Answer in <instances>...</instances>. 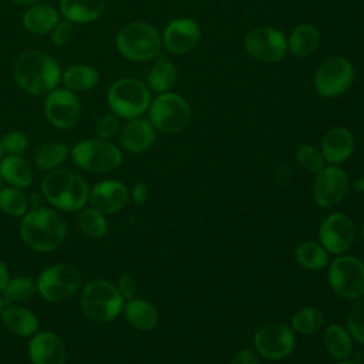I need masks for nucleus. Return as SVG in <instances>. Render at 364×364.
<instances>
[{
  "label": "nucleus",
  "mask_w": 364,
  "mask_h": 364,
  "mask_svg": "<svg viewBox=\"0 0 364 364\" xmlns=\"http://www.w3.org/2000/svg\"><path fill=\"white\" fill-rule=\"evenodd\" d=\"M100 81V73L95 67L88 64H74L61 74V82L70 91L78 94L85 92L97 87Z\"/></svg>",
  "instance_id": "nucleus-26"
},
{
  "label": "nucleus",
  "mask_w": 364,
  "mask_h": 364,
  "mask_svg": "<svg viewBox=\"0 0 364 364\" xmlns=\"http://www.w3.org/2000/svg\"><path fill=\"white\" fill-rule=\"evenodd\" d=\"M245 50L257 61L276 63L287 53V38L273 27H256L247 31L243 40Z\"/></svg>",
  "instance_id": "nucleus-12"
},
{
  "label": "nucleus",
  "mask_w": 364,
  "mask_h": 364,
  "mask_svg": "<svg viewBox=\"0 0 364 364\" xmlns=\"http://www.w3.org/2000/svg\"><path fill=\"white\" fill-rule=\"evenodd\" d=\"M117 289L119 291V294L122 296L124 301L125 300H131L134 299L135 296V291H136V283L134 280V277L128 273H124L119 276L118 279V284H117Z\"/></svg>",
  "instance_id": "nucleus-42"
},
{
  "label": "nucleus",
  "mask_w": 364,
  "mask_h": 364,
  "mask_svg": "<svg viewBox=\"0 0 364 364\" xmlns=\"http://www.w3.org/2000/svg\"><path fill=\"white\" fill-rule=\"evenodd\" d=\"M67 223L64 218L50 208H31L20 222L23 242L36 252H51L65 239Z\"/></svg>",
  "instance_id": "nucleus-2"
},
{
  "label": "nucleus",
  "mask_w": 364,
  "mask_h": 364,
  "mask_svg": "<svg viewBox=\"0 0 364 364\" xmlns=\"http://www.w3.org/2000/svg\"><path fill=\"white\" fill-rule=\"evenodd\" d=\"M71 148L64 142H47L34 154V165L43 171H54L68 158Z\"/></svg>",
  "instance_id": "nucleus-30"
},
{
  "label": "nucleus",
  "mask_w": 364,
  "mask_h": 364,
  "mask_svg": "<svg viewBox=\"0 0 364 364\" xmlns=\"http://www.w3.org/2000/svg\"><path fill=\"white\" fill-rule=\"evenodd\" d=\"M73 34H74V26L71 21L68 20H60L54 28L50 31V36H51V43L57 47H63L65 46L71 38H73Z\"/></svg>",
  "instance_id": "nucleus-41"
},
{
  "label": "nucleus",
  "mask_w": 364,
  "mask_h": 364,
  "mask_svg": "<svg viewBox=\"0 0 364 364\" xmlns=\"http://www.w3.org/2000/svg\"><path fill=\"white\" fill-rule=\"evenodd\" d=\"M0 176L9 185L24 189L33 182V169L21 155H6L0 161Z\"/></svg>",
  "instance_id": "nucleus-25"
},
{
  "label": "nucleus",
  "mask_w": 364,
  "mask_h": 364,
  "mask_svg": "<svg viewBox=\"0 0 364 364\" xmlns=\"http://www.w3.org/2000/svg\"><path fill=\"white\" fill-rule=\"evenodd\" d=\"M77 223L80 230L85 236H90L94 239L102 237L108 229L105 215L95 210L94 208H82L81 212L78 213Z\"/></svg>",
  "instance_id": "nucleus-36"
},
{
  "label": "nucleus",
  "mask_w": 364,
  "mask_h": 364,
  "mask_svg": "<svg viewBox=\"0 0 364 364\" xmlns=\"http://www.w3.org/2000/svg\"><path fill=\"white\" fill-rule=\"evenodd\" d=\"M3 309H4V301H3V297H1V294H0V317H1Z\"/></svg>",
  "instance_id": "nucleus-48"
},
{
  "label": "nucleus",
  "mask_w": 364,
  "mask_h": 364,
  "mask_svg": "<svg viewBox=\"0 0 364 364\" xmlns=\"http://www.w3.org/2000/svg\"><path fill=\"white\" fill-rule=\"evenodd\" d=\"M296 159L300 166L310 172H318L324 168V158L321 155V151L309 144H300L297 146Z\"/></svg>",
  "instance_id": "nucleus-37"
},
{
  "label": "nucleus",
  "mask_w": 364,
  "mask_h": 364,
  "mask_svg": "<svg viewBox=\"0 0 364 364\" xmlns=\"http://www.w3.org/2000/svg\"><path fill=\"white\" fill-rule=\"evenodd\" d=\"M1 183H3V179H1V176H0V189H1Z\"/></svg>",
  "instance_id": "nucleus-51"
},
{
  "label": "nucleus",
  "mask_w": 364,
  "mask_h": 364,
  "mask_svg": "<svg viewBox=\"0 0 364 364\" xmlns=\"http://www.w3.org/2000/svg\"><path fill=\"white\" fill-rule=\"evenodd\" d=\"M60 21L58 11L44 3H34L26 9L23 13L24 28L36 36H43L50 33L54 26Z\"/></svg>",
  "instance_id": "nucleus-23"
},
{
  "label": "nucleus",
  "mask_w": 364,
  "mask_h": 364,
  "mask_svg": "<svg viewBox=\"0 0 364 364\" xmlns=\"http://www.w3.org/2000/svg\"><path fill=\"white\" fill-rule=\"evenodd\" d=\"M80 303L82 313L97 323L114 320L124 309V299L117 286L104 279L88 282L81 291Z\"/></svg>",
  "instance_id": "nucleus-6"
},
{
  "label": "nucleus",
  "mask_w": 364,
  "mask_h": 364,
  "mask_svg": "<svg viewBox=\"0 0 364 364\" xmlns=\"http://www.w3.org/2000/svg\"><path fill=\"white\" fill-rule=\"evenodd\" d=\"M107 0H60V11L68 21L85 24L101 17Z\"/></svg>",
  "instance_id": "nucleus-24"
},
{
  "label": "nucleus",
  "mask_w": 364,
  "mask_h": 364,
  "mask_svg": "<svg viewBox=\"0 0 364 364\" xmlns=\"http://www.w3.org/2000/svg\"><path fill=\"white\" fill-rule=\"evenodd\" d=\"M363 239H364V226H363Z\"/></svg>",
  "instance_id": "nucleus-52"
},
{
  "label": "nucleus",
  "mask_w": 364,
  "mask_h": 364,
  "mask_svg": "<svg viewBox=\"0 0 364 364\" xmlns=\"http://www.w3.org/2000/svg\"><path fill=\"white\" fill-rule=\"evenodd\" d=\"M327 353L336 360H346L353 350V340L348 330L341 324H330L323 334Z\"/></svg>",
  "instance_id": "nucleus-29"
},
{
  "label": "nucleus",
  "mask_w": 364,
  "mask_h": 364,
  "mask_svg": "<svg viewBox=\"0 0 364 364\" xmlns=\"http://www.w3.org/2000/svg\"><path fill=\"white\" fill-rule=\"evenodd\" d=\"M3 154L21 155L28 146V136L21 131H10L0 139Z\"/></svg>",
  "instance_id": "nucleus-39"
},
{
  "label": "nucleus",
  "mask_w": 364,
  "mask_h": 364,
  "mask_svg": "<svg viewBox=\"0 0 364 364\" xmlns=\"http://www.w3.org/2000/svg\"><path fill=\"white\" fill-rule=\"evenodd\" d=\"M178 78V71L176 67L165 60V58H159L149 70L148 73V87L155 91V92H166L169 91L173 84L176 82Z\"/></svg>",
  "instance_id": "nucleus-31"
},
{
  "label": "nucleus",
  "mask_w": 364,
  "mask_h": 364,
  "mask_svg": "<svg viewBox=\"0 0 364 364\" xmlns=\"http://www.w3.org/2000/svg\"><path fill=\"white\" fill-rule=\"evenodd\" d=\"M44 114L48 122L58 129H71L81 117V102L68 88H54L46 95Z\"/></svg>",
  "instance_id": "nucleus-14"
},
{
  "label": "nucleus",
  "mask_w": 364,
  "mask_h": 364,
  "mask_svg": "<svg viewBox=\"0 0 364 364\" xmlns=\"http://www.w3.org/2000/svg\"><path fill=\"white\" fill-rule=\"evenodd\" d=\"M10 280V274H9V270H7V266L6 263L0 259V293L4 290V287L7 286Z\"/></svg>",
  "instance_id": "nucleus-45"
},
{
  "label": "nucleus",
  "mask_w": 364,
  "mask_h": 364,
  "mask_svg": "<svg viewBox=\"0 0 364 364\" xmlns=\"http://www.w3.org/2000/svg\"><path fill=\"white\" fill-rule=\"evenodd\" d=\"M354 80V67L344 57H330L323 61L314 75L316 91L324 98H334L346 92Z\"/></svg>",
  "instance_id": "nucleus-11"
},
{
  "label": "nucleus",
  "mask_w": 364,
  "mask_h": 364,
  "mask_svg": "<svg viewBox=\"0 0 364 364\" xmlns=\"http://www.w3.org/2000/svg\"><path fill=\"white\" fill-rule=\"evenodd\" d=\"M43 196L60 210L75 212L81 210L88 202L90 188L85 179L64 168L50 171L41 181Z\"/></svg>",
  "instance_id": "nucleus-3"
},
{
  "label": "nucleus",
  "mask_w": 364,
  "mask_h": 364,
  "mask_svg": "<svg viewBox=\"0 0 364 364\" xmlns=\"http://www.w3.org/2000/svg\"><path fill=\"white\" fill-rule=\"evenodd\" d=\"M320 43V33L316 26L303 23L299 24L287 40V51L296 57L310 55Z\"/></svg>",
  "instance_id": "nucleus-28"
},
{
  "label": "nucleus",
  "mask_w": 364,
  "mask_h": 364,
  "mask_svg": "<svg viewBox=\"0 0 364 364\" xmlns=\"http://www.w3.org/2000/svg\"><path fill=\"white\" fill-rule=\"evenodd\" d=\"M253 343L262 357L267 360H283L293 351L296 338L290 326L284 323H270L256 331Z\"/></svg>",
  "instance_id": "nucleus-13"
},
{
  "label": "nucleus",
  "mask_w": 364,
  "mask_h": 364,
  "mask_svg": "<svg viewBox=\"0 0 364 364\" xmlns=\"http://www.w3.org/2000/svg\"><path fill=\"white\" fill-rule=\"evenodd\" d=\"M348 189V176L341 168L324 166L313 182V199L320 208H333L346 198Z\"/></svg>",
  "instance_id": "nucleus-15"
},
{
  "label": "nucleus",
  "mask_w": 364,
  "mask_h": 364,
  "mask_svg": "<svg viewBox=\"0 0 364 364\" xmlns=\"http://www.w3.org/2000/svg\"><path fill=\"white\" fill-rule=\"evenodd\" d=\"M125 317L129 324L138 330L149 331L158 323V311L152 303L145 299H131L127 300L124 306Z\"/></svg>",
  "instance_id": "nucleus-27"
},
{
  "label": "nucleus",
  "mask_w": 364,
  "mask_h": 364,
  "mask_svg": "<svg viewBox=\"0 0 364 364\" xmlns=\"http://www.w3.org/2000/svg\"><path fill=\"white\" fill-rule=\"evenodd\" d=\"M149 121L155 129L165 134L182 132L191 122L188 101L175 92H161L148 108Z\"/></svg>",
  "instance_id": "nucleus-8"
},
{
  "label": "nucleus",
  "mask_w": 364,
  "mask_h": 364,
  "mask_svg": "<svg viewBox=\"0 0 364 364\" xmlns=\"http://www.w3.org/2000/svg\"><path fill=\"white\" fill-rule=\"evenodd\" d=\"M28 358L33 364H65L64 341L53 331H38L30 338Z\"/></svg>",
  "instance_id": "nucleus-19"
},
{
  "label": "nucleus",
  "mask_w": 364,
  "mask_h": 364,
  "mask_svg": "<svg viewBox=\"0 0 364 364\" xmlns=\"http://www.w3.org/2000/svg\"><path fill=\"white\" fill-rule=\"evenodd\" d=\"M119 119L121 118L114 112H108L104 117H101L95 125L97 136L101 139L112 138L119 131V127H121Z\"/></svg>",
  "instance_id": "nucleus-40"
},
{
  "label": "nucleus",
  "mask_w": 364,
  "mask_h": 364,
  "mask_svg": "<svg viewBox=\"0 0 364 364\" xmlns=\"http://www.w3.org/2000/svg\"><path fill=\"white\" fill-rule=\"evenodd\" d=\"M320 245L334 255H343L354 240V225L344 213H331L320 225Z\"/></svg>",
  "instance_id": "nucleus-16"
},
{
  "label": "nucleus",
  "mask_w": 364,
  "mask_h": 364,
  "mask_svg": "<svg viewBox=\"0 0 364 364\" xmlns=\"http://www.w3.org/2000/svg\"><path fill=\"white\" fill-rule=\"evenodd\" d=\"M11 1L18 4V6H27V7L34 4V3H38V0H11Z\"/></svg>",
  "instance_id": "nucleus-47"
},
{
  "label": "nucleus",
  "mask_w": 364,
  "mask_h": 364,
  "mask_svg": "<svg viewBox=\"0 0 364 364\" xmlns=\"http://www.w3.org/2000/svg\"><path fill=\"white\" fill-rule=\"evenodd\" d=\"M30 202L23 189L16 186H4L0 189V210L9 216H24L28 210Z\"/></svg>",
  "instance_id": "nucleus-33"
},
{
  "label": "nucleus",
  "mask_w": 364,
  "mask_h": 364,
  "mask_svg": "<svg viewBox=\"0 0 364 364\" xmlns=\"http://www.w3.org/2000/svg\"><path fill=\"white\" fill-rule=\"evenodd\" d=\"M161 36L158 30L146 21H131L119 28L115 46L119 54L135 63L155 58L161 50Z\"/></svg>",
  "instance_id": "nucleus-4"
},
{
  "label": "nucleus",
  "mask_w": 364,
  "mask_h": 364,
  "mask_svg": "<svg viewBox=\"0 0 364 364\" xmlns=\"http://www.w3.org/2000/svg\"><path fill=\"white\" fill-rule=\"evenodd\" d=\"M1 158H3V149H1V145H0V161H1Z\"/></svg>",
  "instance_id": "nucleus-50"
},
{
  "label": "nucleus",
  "mask_w": 364,
  "mask_h": 364,
  "mask_svg": "<svg viewBox=\"0 0 364 364\" xmlns=\"http://www.w3.org/2000/svg\"><path fill=\"white\" fill-rule=\"evenodd\" d=\"M229 364H259V358L252 350H240L232 357Z\"/></svg>",
  "instance_id": "nucleus-43"
},
{
  "label": "nucleus",
  "mask_w": 364,
  "mask_h": 364,
  "mask_svg": "<svg viewBox=\"0 0 364 364\" xmlns=\"http://www.w3.org/2000/svg\"><path fill=\"white\" fill-rule=\"evenodd\" d=\"M73 162L91 173H107L122 162V154L108 139L90 138L77 142L70 151Z\"/></svg>",
  "instance_id": "nucleus-7"
},
{
  "label": "nucleus",
  "mask_w": 364,
  "mask_h": 364,
  "mask_svg": "<svg viewBox=\"0 0 364 364\" xmlns=\"http://www.w3.org/2000/svg\"><path fill=\"white\" fill-rule=\"evenodd\" d=\"M36 291V284L28 276H16L9 280L4 290L0 293L4 304H13L28 300Z\"/></svg>",
  "instance_id": "nucleus-34"
},
{
  "label": "nucleus",
  "mask_w": 364,
  "mask_h": 364,
  "mask_svg": "<svg viewBox=\"0 0 364 364\" xmlns=\"http://www.w3.org/2000/svg\"><path fill=\"white\" fill-rule=\"evenodd\" d=\"M155 141V128L149 119L132 118L121 128L119 142L122 148L132 154H139L151 148Z\"/></svg>",
  "instance_id": "nucleus-20"
},
{
  "label": "nucleus",
  "mask_w": 364,
  "mask_h": 364,
  "mask_svg": "<svg viewBox=\"0 0 364 364\" xmlns=\"http://www.w3.org/2000/svg\"><path fill=\"white\" fill-rule=\"evenodd\" d=\"M11 70L17 85L30 95H47L61 81L58 63L41 50L20 53Z\"/></svg>",
  "instance_id": "nucleus-1"
},
{
  "label": "nucleus",
  "mask_w": 364,
  "mask_h": 364,
  "mask_svg": "<svg viewBox=\"0 0 364 364\" xmlns=\"http://www.w3.org/2000/svg\"><path fill=\"white\" fill-rule=\"evenodd\" d=\"M81 273L68 263H58L44 269L36 283V290L50 303H60L71 297L80 287Z\"/></svg>",
  "instance_id": "nucleus-9"
},
{
  "label": "nucleus",
  "mask_w": 364,
  "mask_h": 364,
  "mask_svg": "<svg viewBox=\"0 0 364 364\" xmlns=\"http://www.w3.org/2000/svg\"><path fill=\"white\" fill-rule=\"evenodd\" d=\"M354 149V138L344 127L331 128L321 141V155L324 161L338 165L350 158Z\"/></svg>",
  "instance_id": "nucleus-21"
},
{
  "label": "nucleus",
  "mask_w": 364,
  "mask_h": 364,
  "mask_svg": "<svg viewBox=\"0 0 364 364\" xmlns=\"http://www.w3.org/2000/svg\"><path fill=\"white\" fill-rule=\"evenodd\" d=\"M107 102L111 112L119 118H138L151 105V91L142 81L132 77H122L109 85Z\"/></svg>",
  "instance_id": "nucleus-5"
},
{
  "label": "nucleus",
  "mask_w": 364,
  "mask_h": 364,
  "mask_svg": "<svg viewBox=\"0 0 364 364\" xmlns=\"http://www.w3.org/2000/svg\"><path fill=\"white\" fill-rule=\"evenodd\" d=\"M128 189L122 182L109 179L98 182L90 189L88 202L91 208L102 215H111L124 209L128 202Z\"/></svg>",
  "instance_id": "nucleus-18"
},
{
  "label": "nucleus",
  "mask_w": 364,
  "mask_h": 364,
  "mask_svg": "<svg viewBox=\"0 0 364 364\" xmlns=\"http://www.w3.org/2000/svg\"><path fill=\"white\" fill-rule=\"evenodd\" d=\"M200 40V28L192 18L179 17L166 24L161 41L172 54H186L192 51Z\"/></svg>",
  "instance_id": "nucleus-17"
},
{
  "label": "nucleus",
  "mask_w": 364,
  "mask_h": 364,
  "mask_svg": "<svg viewBox=\"0 0 364 364\" xmlns=\"http://www.w3.org/2000/svg\"><path fill=\"white\" fill-rule=\"evenodd\" d=\"M296 260L309 270H320L328 264V252L317 242L306 240L294 250Z\"/></svg>",
  "instance_id": "nucleus-32"
},
{
  "label": "nucleus",
  "mask_w": 364,
  "mask_h": 364,
  "mask_svg": "<svg viewBox=\"0 0 364 364\" xmlns=\"http://www.w3.org/2000/svg\"><path fill=\"white\" fill-rule=\"evenodd\" d=\"M323 313L316 307H303L291 317V330L303 336L317 333L323 326Z\"/></svg>",
  "instance_id": "nucleus-35"
},
{
  "label": "nucleus",
  "mask_w": 364,
  "mask_h": 364,
  "mask_svg": "<svg viewBox=\"0 0 364 364\" xmlns=\"http://www.w3.org/2000/svg\"><path fill=\"white\" fill-rule=\"evenodd\" d=\"M0 318L9 331L20 337H31L38 330L37 316L23 306L7 304Z\"/></svg>",
  "instance_id": "nucleus-22"
},
{
  "label": "nucleus",
  "mask_w": 364,
  "mask_h": 364,
  "mask_svg": "<svg viewBox=\"0 0 364 364\" xmlns=\"http://www.w3.org/2000/svg\"><path fill=\"white\" fill-rule=\"evenodd\" d=\"M353 188H354V191H355V192H361V193H364V175L354 181Z\"/></svg>",
  "instance_id": "nucleus-46"
},
{
  "label": "nucleus",
  "mask_w": 364,
  "mask_h": 364,
  "mask_svg": "<svg viewBox=\"0 0 364 364\" xmlns=\"http://www.w3.org/2000/svg\"><path fill=\"white\" fill-rule=\"evenodd\" d=\"M337 364H357V363H353V361H340V363H337Z\"/></svg>",
  "instance_id": "nucleus-49"
},
{
  "label": "nucleus",
  "mask_w": 364,
  "mask_h": 364,
  "mask_svg": "<svg viewBox=\"0 0 364 364\" xmlns=\"http://www.w3.org/2000/svg\"><path fill=\"white\" fill-rule=\"evenodd\" d=\"M148 195H149V191H148V185L145 182H138L134 185L131 196L135 203H138V205L145 203L148 199Z\"/></svg>",
  "instance_id": "nucleus-44"
},
{
  "label": "nucleus",
  "mask_w": 364,
  "mask_h": 364,
  "mask_svg": "<svg viewBox=\"0 0 364 364\" xmlns=\"http://www.w3.org/2000/svg\"><path fill=\"white\" fill-rule=\"evenodd\" d=\"M328 283L341 297L355 300L364 294V263L353 256H338L328 267Z\"/></svg>",
  "instance_id": "nucleus-10"
},
{
  "label": "nucleus",
  "mask_w": 364,
  "mask_h": 364,
  "mask_svg": "<svg viewBox=\"0 0 364 364\" xmlns=\"http://www.w3.org/2000/svg\"><path fill=\"white\" fill-rule=\"evenodd\" d=\"M347 330L353 338L364 344V300L357 301L347 314Z\"/></svg>",
  "instance_id": "nucleus-38"
}]
</instances>
